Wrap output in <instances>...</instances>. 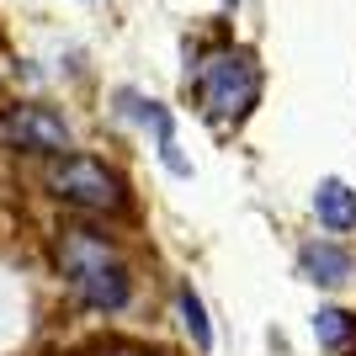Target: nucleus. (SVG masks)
Wrapping results in <instances>:
<instances>
[{
	"mask_svg": "<svg viewBox=\"0 0 356 356\" xmlns=\"http://www.w3.org/2000/svg\"><path fill=\"white\" fill-rule=\"evenodd\" d=\"M261 96V64H255L250 48H234V54H218V59L202 64L197 74V102L208 112V122H239Z\"/></svg>",
	"mask_w": 356,
	"mask_h": 356,
	"instance_id": "1",
	"label": "nucleus"
},
{
	"mask_svg": "<svg viewBox=\"0 0 356 356\" xmlns=\"http://www.w3.org/2000/svg\"><path fill=\"white\" fill-rule=\"evenodd\" d=\"M64 271H70L80 303H90V309H102V314H118L122 303H128V293H134L128 266L90 234H74L70 245H64Z\"/></svg>",
	"mask_w": 356,
	"mask_h": 356,
	"instance_id": "2",
	"label": "nucleus"
},
{
	"mask_svg": "<svg viewBox=\"0 0 356 356\" xmlns=\"http://www.w3.org/2000/svg\"><path fill=\"white\" fill-rule=\"evenodd\" d=\"M48 186H54V197H64V202H74L86 213H122L128 208V181L106 160H90V154H64L48 170Z\"/></svg>",
	"mask_w": 356,
	"mask_h": 356,
	"instance_id": "3",
	"label": "nucleus"
},
{
	"mask_svg": "<svg viewBox=\"0 0 356 356\" xmlns=\"http://www.w3.org/2000/svg\"><path fill=\"white\" fill-rule=\"evenodd\" d=\"M0 138L16 149H38V154H59L70 149V122L54 106H11L0 118Z\"/></svg>",
	"mask_w": 356,
	"mask_h": 356,
	"instance_id": "4",
	"label": "nucleus"
},
{
	"mask_svg": "<svg viewBox=\"0 0 356 356\" xmlns=\"http://www.w3.org/2000/svg\"><path fill=\"white\" fill-rule=\"evenodd\" d=\"M298 271H303L309 282H319V287H341L346 277H351V250L330 245V239H314V245L298 250Z\"/></svg>",
	"mask_w": 356,
	"mask_h": 356,
	"instance_id": "5",
	"label": "nucleus"
},
{
	"mask_svg": "<svg viewBox=\"0 0 356 356\" xmlns=\"http://www.w3.org/2000/svg\"><path fill=\"white\" fill-rule=\"evenodd\" d=\"M314 213H319V223H325L330 234H351L356 229V192L346 186V181H319V192H314Z\"/></svg>",
	"mask_w": 356,
	"mask_h": 356,
	"instance_id": "6",
	"label": "nucleus"
},
{
	"mask_svg": "<svg viewBox=\"0 0 356 356\" xmlns=\"http://www.w3.org/2000/svg\"><path fill=\"white\" fill-rule=\"evenodd\" d=\"M314 335L330 356H356V314L346 309H319L314 314Z\"/></svg>",
	"mask_w": 356,
	"mask_h": 356,
	"instance_id": "7",
	"label": "nucleus"
},
{
	"mask_svg": "<svg viewBox=\"0 0 356 356\" xmlns=\"http://www.w3.org/2000/svg\"><path fill=\"white\" fill-rule=\"evenodd\" d=\"M176 309H181V325H186L192 346H197V351H208V346H213V330H208V314H202V298H197L192 287H181V293H176Z\"/></svg>",
	"mask_w": 356,
	"mask_h": 356,
	"instance_id": "8",
	"label": "nucleus"
},
{
	"mask_svg": "<svg viewBox=\"0 0 356 356\" xmlns=\"http://www.w3.org/2000/svg\"><path fill=\"white\" fill-rule=\"evenodd\" d=\"M102 356H149V351H134V346H106Z\"/></svg>",
	"mask_w": 356,
	"mask_h": 356,
	"instance_id": "9",
	"label": "nucleus"
}]
</instances>
